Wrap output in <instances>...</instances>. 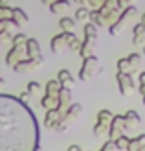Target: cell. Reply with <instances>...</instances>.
Here are the masks:
<instances>
[{"instance_id":"obj_1","label":"cell","mask_w":145,"mask_h":151,"mask_svg":"<svg viewBox=\"0 0 145 151\" xmlns=\"http://www.w3.org/2000/svg\"><path fill=\"white\" fill-rule=\"evenodd\" d=\"M0 151H39V125L19 98L0 94Z\"/></svg>"},{"instance_id":"obj_2","label":"cell","mask_w":145,"mask_h":151,"mask_svg":"<svg viewBox=\"0 0 145 151\" xmlns=\"http://www.w3.org/2000/svg\"><path fill=\"white\" fill-rule=\"evenodd\" d=\"M138 15V7L136 6H127L123 11L119 13V17H118V20H114L112 24L109 26V32H110V35H118L121 29H123L125 26H127V22L131 20L132 17H136Z\"/></svg>"},{"instance_id":"obj_3","label":"cell","mask_w":145,"mask_h":151,"mask_svg":"<svg viewBox=\"0 0 145 151\" xmlns=\"http://www.w3.org/2000/svg\"><path fill=\"white\" fill-rule=\"evenodd\" d=\"M99 72H103V68H99L96 55H90L86 59H83V66H81V70H79V79H83V81L92 79L94 76L99 74Z\"/></svg>"},{"instance_id":"obj_4","label":"cell","mask_w":145,"mask_h":151,"mask_svg":"<svg viewBox=\"0 0 145 151\" xmlns=\"http://www.w3.org/2000/svg\"><path fill=\"white\" fill-rule=\"evenodd\" d=\"M44 61V57H37V59H24V61H20L13 66V70L15 72H19V74H24V72H31L35 70L39 65H42Z\"/></svg>"},{"instance_id":"obj_5","label":"cell","mask_w":145,"mask_h":151,"mask_svg":"<svg viewBox=\"0 0 145 151\" xmlns=\"http://www.w3.org/2000/svg\"><path fill=\"white\" fill-rule=\"evenodd\" d=\"M24 59H28V57H26V50H24V46H13L9 52H7V55H6V63L11 65V66H15L17 63L24 61Z\"/></svg>"},{"instance_id":"obj_6","label":"cell","mask_w":145,"mask_h":151,"mask_svg":"<svg viewBox=\"0 0 145 151\" xmlns=\"http://www.w3.org/2000/svg\"><path fill=\"white\" fill-rule=\"evenodd\" d=\"M118 87H119V92L123 96H129V92L136 87V83H134L131 74H119L118 72Z\"/></svg>"},{"instance_id":"obj_7","label":"cell","mask_w":145,"mask_h":151,"mask_svg":"<svg viewBox=\"0 0 145 151\" xmlns=\"http://www.w3.org/2000/svg\"><path fill=\"white\" fill-rule=\"evenodd\" d=\"M24 50H26V57L28 59H37V57H42L41 55V48H39V41L37 39H28L24 44Z\"/></svg>"},{"instance_id":"obj_8","label":"cell","mask_w":145,"mask_h":151,"mask_svg":"<svg viewBox=\"0 0 145 151\" xmlns=\"http://www.w3.org/2000/svg\"><path fill=\"white\" fill-rule=\"evenodd\" d=\"M81 112H83V107H81V105H79V103H72L70 107L66 109V112L63 114V122H64V124H70L72 120H75V118L81 114Z\"/></svg>"},{"instance_id":"obj_9","label":"cell","mask_w":145,"mask_h":151,"mask_svg":"<svg viewBox=\"0 0 145 151\" xmlns=\"http://www.w3.org/2000/svg\"><path fill=\"white\" fill-rule=\"evenodd\" d=\"M96 46V39H90V37H85V41L81 42V48H79V55L83 59H86L92 55V50Z\"/></svg>"},{"instance_id":"obj_10","label":"cell","mask_w":145,"mask_h":151,"mask_svg":"<svg viewBox=\"0 0 145 151\" xmlns=\"http://www.w3.org/2000/svg\"><path fill=\"white\" fill-rule=\"evenodd\" d=\"M29 20V17L20 9V7H13L11 9V20L9 22H13L15 26H20V24H24V22H28Z\"/></svg>"},{"instance_id":"obj_11","label":"cell","mask_w":145,"mask_h":151,"mask_svg":"<svg viewBox=\"0 0 145 151\" xmlns=\"http://www.w3.org/2000/svg\"><path fill=\"white\" fill-rule=\"evenodd\" d=\"M61 112H59V109H51V111H48V114H46V118H44V125L46 127H50V129H53L55 127V124L61 120Z\"/></svg>"},{"instance_id":"obj_12","label":"cell","mask_w":145,"mask_h":151,"mask_svg":"<svg viewBox=\"0 0 145 151\" xmlns=\"http://www.w3.org/2000/svg\"><path fill=\"white\" fill-rule=\"evenodd\" d=\"M57 81H59V85L63 88H70V85H74V78H72V74L68 70H61L57 74Z\"/></svg>"},{"instance_id":"obj_13","label":"cell","mask_w":145,"mask_h":151,"mask_svg":"<svg viewBox=\"0 0 145 151\" xmlns=\"http://www.w3.org/2000/svg\"><path fill=\"white\" fill-rule=\"evenodd\" d=\"M41 105L44 109H59V100H57V96H51V94H44L42 96V100H41Z\"/></svg>"},{"instance_id":"obj_14","label":"cell","mask_w":145,"mask_h":151,"mask_svg":"<svg viewBox=\"0 0 145 151\" xmlns=\"http://www.w3.org/2000/svg\"><path fill=\"white\" fill-rule=\"evenodd\" d=\"M51 52H55V54H57V52H63V48L66 46V39H64V33H59V35H55V37H53V39H51Z\"/></svg>"},{"instance_id":"obj_15","label":"cell","mask_w":145,"mask_h":151,"mask_svg":"<svg viewBox=\"0 0 145 151\" xmlns=\"http://www.w3.org/2000/svg\"><path fill=\"white\" fill-rule=\"evenodd\" d=\"M68 7H70V2H68V0H55L53 4H50V11L55 13V15H61V13H64Z\"/></svg>"},{"instance_id":"obj_16","label":"cell","mask_w":145,"mask_h":151,"mask_svg":"<svg viewBox=\"0 0 145 151\" xmlns=\"http://www.w3.org/2000/svg\"><path fill=\"white\" fill-rule=\"evenodd\" d=\"M132 33H134V39H132L134 44H141L145 41V26L141 24V22L132 28Z\"/></svg>"},{"instance_id":"obj_17","label":"cell","mask_w":145,"mask_h":151,"mask_svg":"<svg viewBox=\"0 0 145 151\" xmlns=\"http://www.w3.org/2000/svg\"><path fill=\"white\" fill-rule=\"evenodd\" d=\"M75 19H70V17H63L59 20V28L63 29V32H74V28H75Z\"/></svg>"},{"instance_id":"obj_18","label":"cell","mask_w":145,"mask_h":151,"mask_svg":"<svg viewBox=\"0 0 145 151\" xmlns=\"http://www.w3.org/2000/svg\"><path fill=\"white\" fill-rule=\"evenodd\" d=\"M134 70L136 68H132V66H131V63L127 61V57H123V59H119V61H118V72L119 74H131L132 76Z\"/></svg>"},{"instance_id":"obj_19","label":"cell","mask_w":145,"mask_h":151,"mask_svg":"<svg viewBox=\"0 0 145 151\" xmlns=\"http://www.w3.org/2000/svg\"><path fill=\"white\" fill-rule=\"evenodd\" d=\"M123 118L127 120V124L132 125V127H136V125L140 124V116H138V112H136V111H127L125 114H123Z\"/></svg>"},{"instance_id":"obj_20","label":"cell","mask_w":145,"mask_h":151,"mask_svg":"<svg viewBox=\"0 0 145 151\" xmlns=\"http://www.w3.org/2000/svg\"><path fill=\"white\" fill-rule=\"evenodd\" d=\"M112 118H114V114L110 111H99L97 112V122L99 124H106V125H110V122H112Z\"/></svg>"},{"instance_id":"obj_21","label":"cell","mask_w":145,"mask_h":151,"mask_svg":"<svg viewBox=\"0 0 145 151\" xmlns=\"http://www.w3.org/2000/svg\"><path fill=\"white\" fill-rule=\"evenodd\" d=\"M83 32H85V35L90 37V39H97V26L92 24V22H86L85 28H83Z\"/></svg>"},{"instance_id":"obj_22","label":"cell","mask_w":145,"mask_h":151,"mask_svg":"<svg viewBox=\"0 0 145 151\" xmlns=\"http://www.w3.org/2000/svg\"><path fill=\"white\" fill-rule=\"evenodd\" d=\"M59 90H61V85H59V81H57V79L48 81V85H46V94L57 96V94H59Z\"/></svg>"},{"instance_id":"obj_23","label":"cell","mask_w":145,"mask_h":151,"mask_svg":"<svg viewBox=\"0 0 145 151\" xmlns=\"http://www.w3.org/2000/svg\"><path fill=\"white\" fill-rule=\"evenodd\" d=\"M90 19V9L88 7H79L75 11V20H88Z\"/></svg>"},{"instance_id":"obj_24","label":"cell","mask_w":145,"mask_h":151,"mask_svg":"<svg viewBox=\"0 0 145 151\" xmlns=\"http://www.w3.org/2000/svg\"><path fill=\"white\" fill-rule=\"evenodd\" d=\"M105 133H109V125L106 124H96V127H94V134H96V138H101Z\"/></svg>"},{"instance_id":"obj_25","label":"cell","mask_w":145,"mask_h":151,"mask_svg":"<svg viewBox=\"0 0 145 151\" xmlns=\"http://www.w3.org/2000/svg\"><path fill=\"white\" fill-rule=\"evenodd\" d=\"M88 20H92V24H96L97 28H99V26H105V24H103V19H101V15H99L97 9H92V11H90V19H88Z\"/></svg>"},{"instance_id":"obj_26","label":"cell","mask_w":145,"mask_h":151,"mask_svg":"<svg viewBox=\"0 0 145 151\" xmlns=\"http://www.w3.org/2000/svg\"><path fill=\"white\" fill-rule=\"evenodd\" d=\"M129 140H131V138H127L123 134V137H119V138L114 140V146H116V149H127L129 147Z\"/></svg>"},{"instance_id":"obj_27","label":"cell","mask_w":145,"mask_h":151,"mask_svg":"<svg viewBox=\"0 0 145 151\" xmlns=\"http://www.w3.org/2000/svg\"><path fill=\"white\" fill-rule=\"evenodd\" d=\"M0 20H11V7L0 6Z\"/></svg>"},{"instance_id":"obj_28","label":"cell","mask_w":145,"mask_h":151,"mask_svg":"<svg viewBox=\"0 0 145 151\" xmlns=\"http://www.w3.org/2000/svg\"><path fill=\"white\" fill-rule=\"evenodd\" d=\"M11 41H13V46H24L26 41H28V37L24 33H19V35H15Z\"/></svg>"},{"instance_id":"obj_29","label":"cell","mask_w":145,"mask_h":151,"mask_svg":"<svg viewBox=\"0 0 145 151\" xmlns=\"http://www.w3.org/2000/svg\"><path fill=\"white\" fill-rule=\"evenodd\" d=\"M127 61L131 63L132 68H138V65H140V61H141V55H140V54H131V55L127 57Z\"/></svg>"},{"instance_id":"obj_30","label":"cell","mask_w":145,"mask_h":151,"mask_svg":"<svg viewBox=\"0 0 145 151\" xmlns=\"http://www.w3.org/2000/svg\"><path fill=\"white\" fill-rule=\"evenodd\" d=\"M28 92H29V94H37V92H41V85H39V83H35V81H31V83L28 85Z\"/></svg>"},{"instance_id":"obj_31","label":"cell","mask_w":145,"mask_h":151,"mask_svg":"<svg viewBox=\"0 0 145 151\" xmlns=\"http://www.w3.org/2000/svg\"><path fill=\"white\" fill-rule=\"evenodd\" d=\"M19 100L24 103V105H28L29 101H31V94H29L28 90H24V92H20V98H19Z\"/></svg>"},{"instance_id":"obj_32","label":"cell","mask_w":145,"mask_h":151,"mask_svg":"<svg viewBox=\"0 0 145 151\" xmlns=\"http://www.w3.org/2000/svg\"><path fill=\"white\" fill-rule=\"evenodd\" d=\"M114 147H116V146H114V142L110 140V142H106V144H105V146H103L101 149H99V151H112Z\"/></svg>"},{"instance_id":"obj_33","label":"cell","mask_w":145,"mask_h":151,"mask_svg":"<svg viewBox=\"0 0 145 151\" xmlns=\"http://www.w3.org/2000/svg\"><path fill=\"white\" fill-rule=\"evenodd\" d=\"M140 85H145V72H140Z\"/></svg>"},{"instance_id":"obj_34","label":"cell","mask_w":145,"mask_h":151,"mask_svg":"<svg viewBox=\"0 0 145 151\" xmlns=\"http://www.w3.org/2000/svg\"><path fill=\"white\" fill-rule=\"evenodd\" d=\"M68 151H81V147L74 144V146H70V147H68Z\"/></svg>"},{"instance_id":"obj_35","label":"cell","mask_w":145,"mask_h":151,"mask_svg":"<svg viewBox=\"0 0 145 151\" xmlns=\"http://www.w3.org/2000/svg\"><path fill=\"white\" fill-rule=\"evenodd\" d=\"M138 88H140V94H141V96L145 98V85H140Z\"/></svg>"},{"instance_id":"obj_36","label":"cell","mask_w":145,"mask_h":151,"mask_svg":"<svg viewBox=\"0 0 145 151\" xmlns=\"http://www.w3.org/2000/svg\"><path fill=\"white\" fill-rule=\"evenodd\" d=\"M11 0H0V6H9Z\"/></svg>"},{"instance_id":"obj_37","label":"cell","mask_w":145,"mask_h":151,"mask_svg":"<svg viewBox=\"0 0 145 151\" xmlns=\"http://www.w3.org/2000/svg\"><path fill=\"white\" fill-rule=\"evenodd\" d=\"M41 2H42V4H46V6H50V4L55 2V0H41Z\"/></svg>"},{"instance_id":"obj_38","label":"cell","mask_w":145,"mask_h":151,"mask_svg":"<svg viewBox=\"0 0 145 151\" xmlns=\"http://www.w3.org/2000/svg\"><path fill=\"white\" fill-rule=\"evenodd\" d=\"M4 85H6V81H4V79H2V78H0V88H2V87H4Z\"/></svg>"},{"instance_id":"obj_39","label":"cell","mask_w":145,"mask_h":151,"mask_svg":"<svg viewBox=\"0 0 145 151\" xmlns=\"http://www.w3.org/2000/svg\"><path fill=\"white\" fill-rule=\"evenodd\" d=\"M141 24H143V26H145V13H143V15H141Z\"/></svg>"},{"instance_id":"obj_40","label":"cell","mask_w":145,"mask_h":151,"mask_svg":"<svg viewBox=\"0 0 145 151\" xmlns=\"http://www.w3.org/2000/svg\"><path fill=\"white\" fill-rule=\"evenodd\" d=\"M74 2H77V4H83V0H74Z\"/></svg>"},{"instance_id":"obj_41","label":"cell","mask_w":145,"mask_h":151,"mask_svg":"<svg viewBox=\"0 0 145 151\" xmlns=\"http://www.w3.org/2000/svg\"><path fill=\"white\" fill-rule=\"evenodd\" d=\"M143 55H145V46H143Z\"/></svg>"},{"instance_id":"obj_42","label":"cell","mask_w":145,"mask_h":151,"mask_svg":"<svg viewBox=\"0 0 145 151\" xmlns=\"http://www.w3.org/2000/svg\"><path fill=\"white\" fill-rule=\"evenodd\" d=\"M143 103H145V98H143Z\"/></svg>"}]
</instances>
